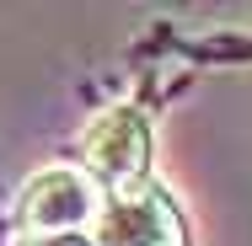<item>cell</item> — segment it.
I'll use <instances>...</instances> for the list:
<instances>
[{"label":"cell","mask_w":252,"mask_h":246,"mask_svg":"<svg viewBox=\"0 0 252 246\" xmlns=\"http://www.w3.org/2000/svg\"><path fill=\"white\" fill-rule=\"evenodd\" d=\"M81 155L102 188H113V198H129L145 188V171H151V129L134 107H107L92 118Z\"/></svg>","instance_id":"cell-1"},{"label":"cell","mask_w":252,"mask_h":246,"mask_svg":"<svg viewBox=\"0 0 252 246\" xmlns=\"http://www.w3.org/2000/svg\"><path fill=\"white\" fill-rule=\"evenodd\" d=\"M97 214L102 203L92 193V182L70 166H43L16 198V225L27 236H81L97 225Z\"/></svg>","instance_id":"cell-2"},{"label":"cell","mask_w":252,"mask_h":246,"mask_svg":"<svg viewBox=\"0 0 252 246\" xmlns=\"http://www.w3.org/2000/svg\"><path fill=\"white\" fill-rule=\"evenodd\" d=\"M92 246H183V225L156 188H140L129 198L102 203L92 225Z\"/></svg>","instance_id":"cell-3"},{"label":"cell","mask_w":252,"mask_h":246,"mask_svg":"<svg viewBox=\"0 0 252 246\" xmlns=\"http://www.w3.org/2000/svg\"><path fill=\"white\" fill-rule=\"evenodd\" d=\"M16 246H92V236H22Z\"/></svg>","instance_id":"cell-4"}]
</instances>
